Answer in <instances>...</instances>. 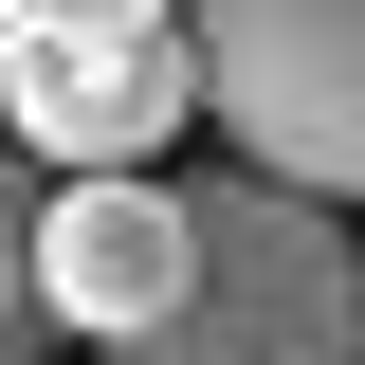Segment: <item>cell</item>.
Segmentation results:
<instances>
[{
    "mask_svg": "<svg viewBox=\"0 0 365 365\" xmlns=\"http://www.w3.org/2000/svg\"><path fill=\"white\" fill-rule=\"evenodd\" d=\"M201 201V329L165 365H365V256H347V201L274 165L182 182Z\"/></svg>",
    "mask_w": 365,
    "mask_h": 365,
    "instance_id": "obj_1",
    "label": "cell"
},
{
    "mask_svg": "<svg viewBox=\"0 0 365 365\" xmlns=\"http://www.w3.org/2000/svg\"><path fill=\"white\" fill-rule=\"evenodd\" d=\"M201 37V91H220L237 165L311 182V201H365V0H182Z\"/></svg>",
    "mask_w": 365,
    "mask_h": 365,
    "instance_id": "obj_2",
    "label": "cell"
},
{
    "mask_svg": "<svg viewBox=\"0 0 365 365\" xmlns=\"http://www.w3.org/2000/svg\"><path fill=\"white\" fill-rule=\"evenodd\" d=\"M37 292H55V329L73 347H182L201 329V201H182L165 165L146 182H55L37 201Z\"/></svg>",
    "mask_w": 365,
    "mask_h": 365,
    "instance_id": "obj_3",
    "label": "cell"
},
{
    "mask_svg": "<svg viewBox=\"0 0 365 365\" xmlns=\"http://www.w3.org/2000/svg\"><path fill=\"white\" fill-rule=\"evenodd\" d=\"M0 110L55 182H146L182 110H220V91H201V37H0Z\"/></svg>",
    "mask_w": 365,
    "mask_h": 365,
    "instance_id": "obj_4",
    "label": "cell"
},
{
    "mask_svg": "<svg viewBox=\"0 0 365 365\" xmlns=\"http://www.w3.org/2000/svg\"><path fill=\"white\" fill-rule=\"evenodd\" d=\"M0 37H182V0H0Z\"/></svg>",
    "mask_w": 365,
    "mask_h": 365,
    "instance_id": "obj_5",
    "label": "cell"
},
{
    "mask_svg": "<svg viewBox=\"0 0 365 365\" xmlns=\"http://www.w3.org/2000/svg\"><path fill=\"white\" fill-rule=\"evenodd\" d=\"M37 311H55L37 292V201H19V165H0V365L37 347Z\"/></svg>",
    "mask_w": 365,
    "mask_h": 365,
    "instance_id": "obj_6",
    "label": "cell"
}]
</instances>
